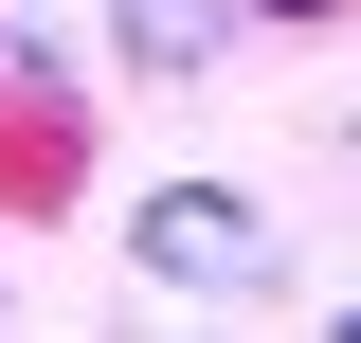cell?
I'll return each instance as SVG.
<instances>
[{
	"mask_svg": "<svg viewBox=\"0 0 361 343\" xmlns=\"http://www.w3.org/2000/svg\"><path fill=\"white\" fill-rule=\"evenodd\" d=\"M253 18H325V0H253Z\"/></svg>",
	"mask_w": 361,
	"mask_h": 343,
	"instance_id": "3",
	"label": "cell"
},
{
	"mask_svg": "<svg viewBox=\"0 0 361 343\" xmlns=\"http://www.w3.org/2000/svg\"><path fill=\"white\" fill-rule=\"evenodd\" d=\"M109 37H127V73H217V0H109Z\"/></svg>",
	"mask_w": 361,
	"mask_h": 343,
	"instance_id": "2",
	"label": "cell"
},
{
	"mask_svg": "<svg viewBox=\"0 0 361 343\" xmlns=\"http://www.w3.org/2000/svg\"><path fill=\"white\" fill-rule=\"evenodd\" d=\"M127 271H163V289H271L289 235L253 199H217V181H163V199H127Z\"/></svg>",
	"mask_w": 361,
	"mask_h": 343,
	"instance_id": "1",
	"label": "cell"
}]
</instances>
